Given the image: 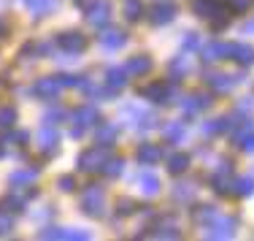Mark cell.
Segmentation results:
<instances>
[{
    "label": "cell",
    "instance_id": "1",
    "mask_svg": "<svg viewBox=\"0 0 254 241\" xmlns=\"http://www.w3.org/2000/svg\"><path fill=\"white\" fill-rule=\"evenodd\" d=\"M81 212L87 217H103L106 214V195L98 184H87L81 192Z\"/></svg>",
    "mask_w": 254,
    "mask_h": 241
},
{
    "label": "cell",
    "instance_id": "2",
    "mask_svg": "<svg viewBox=\"0 0 254 241\" xmlns=\"http://www.w3.org/2000/svg\"><path fill=\"white\" fill-rule=\"evenodd\" d=\"M235 236V220L233 217H219L216 214L214 220L208 222V228H205V239H233Z\"/></svg>",
    "mask_w": 254,
    "mask_h": 241
},
{
    "label": "cell",
    "instance_id": "3",
    "mask_svg": "<svg viewBox=\"0 0 254 241\" xmlns=\"http://www.w3.org/2000/svg\"><path fill=\"white\" fill-rule=\"evenodd\" d=\"M108 160V152L106 149H98V147H92V149H87V152H81L78 155V168L81 171H87V173H95V171H100L103 168V162Z\"/></svg>",
    "mask_w": 254,
    "mask_h": 241
},
{
    "label": "cell",
    "instance_id": "4",
    "mask_svg": "<svg viewBox=\"0 0 254 241\" xmlns=\"http://www.w3.org/2000/svg\"><path fill=\"white\" fill-rule=\"evenodd\" d=\"M108 19H111V3L108 0H98L87 8V22L92 27H106Z\"/></svg>",
    "mask_w": 254,
    "mask_h": 241
},
{
    "label": "cell",
    "instance_id": "5",
    "mask_svg": "<svg viewBox=\"0 0 254 241\" xmlns=\"http://www.w3.org/2000/svg\"><path fill=\"white\" fill-rule=\"evenodd\" d=\"M176 19V5L173 3H157L152 8V14H149V22H152L154 27H162V25H171V22Z\"/></svg>",
    "mask_w": 254,
    "mask_h": 241
},
{
    "label": "cell",
    "instance_id": "6",
    "mask_svg": "<svg viewBox=\"0 0 254 241\" xmlns=\"http://www.w3.org/2000/svg\"><path fill=\"white\" fill-rule=\"evenodd\" d=\"M57 46L68 54H76V52L87 49V38L81 33H63V35H57Z\"/></svg>",
    "mask_w": 254,
    "mask_h": 241
},
{
    "label": "cell",
    "instance_id": "7",
    "mask_svg": "<svg viewBox=\"0 0 254 241\" xmlns=\"http://www.w3.org/2000/svg\"><path fill=\"white\" fill-rule=\"evenodd\" d=\"M227 60H235L238 65L254 63V46L249 44H227Z\"/></svg>",
    "mask_w": 254,
    "mask_h": 241
},
{
    "label": "cell",
    "instance_id": "8",
    "mask_svg": "<svg viewBox=\"0 0 254 241\" xmlns=\"http://www.w3.org/2000/svg\"><path fill=\"white\" fill-rule=\"evenodd\" d=\"M138 95H141V98H146V100H152V103H168L171 89H168L162 81H154V84H149V87H143Z\"/></svg>",
    "mask_w": 254,
    "mask_h": 241
},
{
    "label": "cell",
    "instance_id": "9",
    "mask_svg": "<svg viewBox=\"0 0 254 241\" xmlns=\"http://www.w3.org/2000/svg\"><path fill=\"white\" fill-rule=\"evenodd\" d=\"M41 239H65V241H87L89 233L84 231H65V228H46V231H41Z\"/></svg>",
    "mask_w": 254,
    "mask_h": 241
},
{
    "label": "cell",
    "instance_id": "10",
    "mask_svg": "<svg viewBox=\"0 0 254 241\" xmlns=\"http://www.w3.org/2000/svg\"><path fill=\"white\" fill-rule=\"evenodd\" d=\"M60 81H57V76H49V79H41V81H35V87H33V92L38 95V98H46V100H54V95L60 92Z\"/></svg>",
    "mask_w": 254,
    "mask_h": 241
},
{
    "label": "cell",
    "instance_id": "11",
    "mask_svg": "<svg viewBox=\"0 0 254 241\" xmlns=\"http://www.w3.org/2000/svg\"><path fill=\"white\" fill-rule=\"evenodd\" d=\"M152 68H154V63H152V57H146V54H141V57H132L130 63L125 65L127 76H146Z\"/></svg>",
    "mask_w": 254,
    "mask_h": 241
},
{
    "label": "cell",
    "instance_id": "12",
    "mask_svg": "<svg viewBox=\"0 0 254 241\" xmlns=\"http://www.w3.org/2000/svg\"><path fill=\"white\" fill-rule=\"evenodd\" d=\"M230 171H233V165H230V162H222L219 173L211 176V187L219 192V195H227L230 192Z\"/></svg>",
    "mask_w": 254,
    "mask_h": 241
},
{
    "label": "cell",
    "instance_id": "13",
    "mask_svg": "<svg viewBox=\"0 0 254 241\" xmlns=\"http://www.w3.org/2000/svg\"><path fill=\"white\" fill-rule=\"evenodd\" d=\"M138 160H141L143 165L160 162L162 160V147L160 144H141V147H138Z\"/></svg>",
    "mask_w": 254,
    "mask_h": 241
},
{
    "label": "cell",
    "instance_id": "14",
    "mask_svg": "<svg viewBox=\"0 0 254 241\" xmlns=\"http://www.w3.org/2000/svg\"><path fill=\"white\" fill-rule=\"evenodd\" d=\"M222 11H225V3H219V0H197L195 3V14L203 19H214Z\"/></svg>",
    "mask_w": 254,
    "mask_h": 241
},
{
    "label": "cell",
    "instance_id": "15",
    "mask_svg": "<svg viewBox=\"0 0 254 241\" xmlns=\"http://www.w3.org/2000/svg\"><path fill=\"white\" fill-rule=\"evenodd\" d=\"M117 136H119V125H114V122H103V125H98L95 141H98L100 147H111V144L117 141Z\"/></svg>",
    "mask_w": 254,
    "mask_h": 241
},
{
    "label": "cell",
    "instance_id": "16",
    "mask_svg": "<svg viewBox=\"0 0 254 241\" xmlns=\"http://www.w3.org/2000/svg\"><path fill=\"white\" fill-rule=\"evenodd\" d=\"M205 81H208V87L214 89V92H230V89L235 87V81L238 79H233V76H225V74H208L205 76Z\"/></svg>",
    "mask_w": 254,
    "mask_h": 241
},
{
    "label": "cell",
    "instance_id": "17",
    "mask_svg": "<svg viewBox=\"0 0 254 241\" xmlns=\"http://www.w3.org/2000/svg\"><path fill=\"white\" fill-rule=\"evenodd\" d=\"M73 119L81 125V128H89V125H98L100 122V111L95 106H81V108H76Z\"/></svg>",
    "mask_w": 254,
    "mask_h": 241
},
{
    "label": "cell",
    "instance_id": "18",
    "mask_svg": "<svg viewBox=\"0 0 254 241\" xmlns=\"http://www.w3.org/2000/svg\"><path fill=\"white\" fill-rule=\"evenodd\" d=\"M230 192H233V195H238V198L254 195V179H252V176H238V179H233V182H230Z\"/></svg>",
    "mask_w": 254,
    "mask_h": 241
},
{
    "label": "cell",
    "instance_id": "19",
    "mask_svg": "<svg viewBox=\"0 0 254 241\" xmlns=\"http://www.w3.org/2000/svg\"><path fill=\"white\" fill-rule=\"evenodd\" d=\"M100 44L106 46V49H119V46H125L127 44V35L122 33V30H103V35H100Z\"/></svg>",
    "mask_w": 254,
    "mask_h": 241
},
{
    "label": "cell",
    "instance_id": "20",
    "mask_svg": "<svg viewBox=\"0 0 254 241\" xmlns=\"http://www.w3.org/2000/svg\"><path fill=\"white\" fill-rule=\"evenodd\" d=\"M208 106H211L208 95H187L184 103H181V108H184L187 114H197V111H203V108H208Z\"/></svg>",
    "mask_w": 254,
    "mask_h": 241
},
{
    "label": "cell",
    "instance_id": "21",
    "mask_svg": "<svg viewBox=\"0 0 254 241\" xmlns=\"http://www.w3.org/2000/svg\"><path fill=\"white\" fill-rule=\"evenodd\" d=\"M106 81H108V89H111V92H117V89H122L125 84H127V71L125 68H108Z\"/></svg>",
    "mask_w": 254,
    "mask_h": 241
},
{
    "label": "cell",
    "instance_id": "22",
    "mask_svg": "<svg viewBox=\"0 0 254 241\" xmlns=\"http://www.w3.org/2000/svg\"><path fill=\"white\" fill-rule=\"evenodd\" d=\"M141 190H143V195H149V198H154L157 192H160V179L154 176V173H141Z\"/></svg>",
    "mask_w": 254,
    "mask_h": 241
},
{
    "label": "cell",
    "instance_id": "23",
    "mask_svg": "<svg viewBox=\"0 0 254 241\" xmlns=\"http://www.w3.org/2000/svg\"><path fill=\"white\" fill-rule=\"evenodd\" d=\"M162 136H165L171 144L184 141V122H168L165 128H162Z\"/></svg>",
    "mask_w": 254,
    "mask_h": 241
},
{
    "label": "cell",
    "instance_id": "24",
    "mask_svg": "<svg viewBox=\"0 0 254 241\" xmlns=\"http://www.w3.org/2000/svg\"><path fill=\"white\" fill-rule=\"evenodd\" d=\"M25 5L33 11L35 16H46L49 11H54V5H57V3H54V0H25Z\"/></svg>",
    "mask_w": 254,
    "mask_h": 241
},
{
    "label": "cell",
    "instance_id": "25",
    "mask_svg": "<svg viewBox=\"0 0 254 241\" xmlns=\"http://www.w3.org/2000/svg\"><path fill=\"white\" fill-rule=\"evenodd\" d=\"M227 57V44H208L203 46V60L214 63V60H225Z\"/></svg>",
    "mask_w": 254,
    "mask_h": 241
},
{
    "label": "cell",
    "instance_id": "26",
    "mask_svg": "<svg viewBox=\"0 0 254 241\" xmlns=\"http://www.w3.org/2000/svg\"><path fill=\"white\" fill-rule=\"evenodd\" d=\"M187 168H190V158H187V155L176 152V155L168 158V171H171V173H184Z\"/></svg>",
    "mask_w": 254,
    "mask_h": 241
},
{
    "label": "cell",
    "instance_id": "27",
    "mask_svg": "<svg viewBox=\"0 0 254 241\" xmlns=\"http://www.w3.org/2000/svg\"><path fill=\"white\" fill-rule=\"evenodd\" d=\"M38 141H41V149H44L46 155H52V152H57V133L54 130H41V136H38Z\"/></svg>",
    "mask_w": 254,
    "mask_h": 241
},
{
    "label": "cell",
    "instance_id": "28",
    "mask_svg": "<svg viewBox=\"0 0 254 241\" xmlns=\"http://www.w3.org/2000/svg\"><path fill=\"white\" fill-rule=\"evenodd\" d=\"M122 11H125V16L130 22H138V19H141V14H143V5H141V0H125Z\"/></svg>",
    "mask_w": 254,
    "mask_h": 241
},
{
    "label": "cell",
    "instance_id": "29",
    "mask_svg": "<svg viewBox=\"0 0 254 241\" xmlns=\"http://www.w3.org/2000/svg\"><path fill=\"white\" fill-rule=\"evenodd\" d=\"M122 165H125L122 158H108L106 162H103V168H100V171L106 173L108 179H117L119 173H122Z\"/></svg>",
    "mask_w": 254,
    "mask_h": 241
},
{
    "label": "cell",
    "instance_id": "30",
    "mask_svg": "<svg viewBox=\"0 0 254 241\" xmlns=\"http://www.w3.org/2000/svg\"><path fill=\"white\" fill-rule=\"evenodd\" d=\"M35 179H38V171H16V173H11V184H16V187H22V184H33Z\"/></svg>",
    "mask_w": 254,
    "mask_h": 241
},
{
    "label": "cell",
    "instance_id": "31",
    "mask_svg": "<svg viewBox=\"0 0 254 241\" xmlns=\"http://www.w3.org/2000/svg\"><path fill=\"white\" fill-rule=\"evenodd\" d=\"M187 71H190V63H187V60H184V57H179V60H173V63H171V79H173V81H179V79H181V76H184V74H187Z\"/></svg>",
    "mask_w": 254,
    "mask_h": 241
},
{
    "label": "cell",
    "instance_id": "32",
    "mask_svg": "<svg viewBox=\"0 0 254 241\" xmlns=\"http://www.w3.org/2000/svg\"><path fill=\"white\" fill-rule=\"evenodd\" d=\"M173 198H176L179 203H181V201H184V203H192V201H195V187H187V190H184V184H179V187L173 190Z\"/></svg>",
    "mask_w": 254,
    "mask_h": 241
},
{
    "label": "cell",
    "instance_id": "33",
    "mask_svg": "<svg viewBox=\"0 0 254 241\" xmlns=\"http://www.w3.org/2000/svg\"><path fill=\"white\" fill-rule=\"evenodd\" d=\"M214 217H216V209H214V206H200V209L195 212V220L200 222V225H208Z\"/></svg>",
    "mask_w": 254,
    "mask_h": 241
},
{
    "label": "cell",
    "instance_id": "34",
    "mask_svg": "<svg viewBox=\"0 0 254 241\" xmlns=\"http://www.w3.org/2000/svg\"><path fill=\"white\" fill-rule=\"evenodd\" d=\"M16 122V111L11 106H3L0 108V128H11Z\"/></svg>",
    "mask_w": 254,
    "mask_h": 241
},
{
    "label": "cell",
    "instance_id": "35",
    "mask_svg": "<svg viewBox=\"0 0 254 241\" xmlns=\"http://www.w3.org/2000/svg\"><path fill=\"white\" fill-rule=\"evenodd\" d=\"M135 201H132V198H119L117 201V214H122V217H127V214H132L135 212Z\"/></svg>",
    "mask_w": 254,
    "mask_h": 241
},
{
    "label": "cell",
    "instance_id": "36",
    "mask_svg": "<svg viewBox=\"0 0 254 241\" xmlns=\"http://www.w3.org/2000/svg\"><path fill=\"white\" fill-rule=\"evenodd\" d=\"M227 5L235 11V14H244V11L249 8V0H227Z\"/></svg>",
    "mask_w": 254,
    "mask_h": 241
},
{
    "label": "cell",
    "instance_id": "37",
    "mask_svg": "<svg viewBox=\"0 0 254 241\" xmlns=\"http://www.w3.org/2000/svg\"><path fill=\"white\" fill-rule=\"evenodd\" d=\"M60 190H65V192H70V190H76V179L73 176H63V179H60Z\"/></svg>",
    "mask_w": 254,
    "mask_h": 241
},
{
    "label": "cell",
    "instance_id": "38",
    "mask_svg": "<svg viewBox=\"0 0 254 241\" xmlns=\"http://www.w3.org/2000/svg\"><path fill=\"white\" fill-rule=\"evenodd\" d=\"M11 228H14V220L8 214H0V233H8Z\"/></svg>",
    "mask_w": 254,
    "mask_h": 241
},
{
    "label": "cell",
    "instance_id": "39",
    "mask_svg": "<svg viewBox=\"0 0 254 241\" xmlns=\"http://www.w3.org/2000/svg\"><path fill=\"white\" fill-rule=\"evenodd\" d=\"M181 46H184V49H195L197 46V33H187V38L181 41Z\"/></svg>",
    "mask_w": 254,
    "mask_h": 241
},
{
    "label": "cell",
    "instance_id": "40",
    "mask_svg": "<svg viewBox=\"0 0 254 241\" xmlns=\"http://www.w3.org/2000/svg\"><path fill=\"white\" fill-rule=\"evenodd\" d=\"M70 136H73V138H81V136H84V128H81V125H73V130H70Z\"/></svg>",
    "mask_w": 254,
    "mask_h": 241
},
{
    "label": "cell",
    "instance_id": "41",
    "mask_svg": "<svg viewBox=\"0 0 254 241\" xmlns=\"http://www.w3.org/2000/svg\"><path fill=\"white\" fill-rule=\"evenodd\" d=\"M3 35H5V22L0 19V38H3Z\"/></svg>",
    "mask_w": 254,
    "mask_h": 241
},
{
    "label": "cell",
    "instance_id": "42",
    "mask_svg": "<svg viewBox=\"0 0 254 241\" xmlns=\"http://www.w3.org/2000/svg\"><path fill=\"white\" fill-rule=\"evenodd\" d=\"M0 158H3V147H0Z\"/></svg>",
    "mask_w": 254,
    "mask_h": 241
}]
</instances>
